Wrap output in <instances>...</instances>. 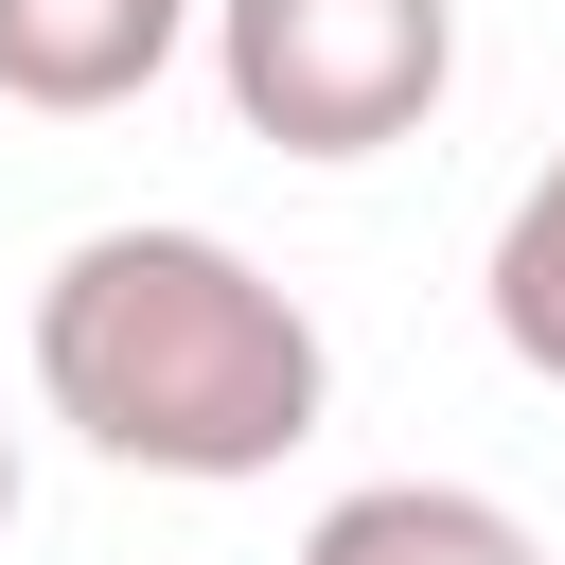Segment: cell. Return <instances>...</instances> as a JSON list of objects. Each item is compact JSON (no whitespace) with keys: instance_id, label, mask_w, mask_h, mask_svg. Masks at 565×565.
<instances>
[{"instance_id":"1","label":"cell","mask_w":565,"mask_h":565,"mask_svg":"<svg viewBox=\"0 0 565 565\" xmlns=\"http://www.w3.org/2000/svg\"><path fill=\"white\" fill-rule=\"evenodd\" d=\"M35 406L124 459V477H177V494H230V477H282L335 406V353L300 318V282H265L230 230H88L53 247L35 282Z\"/></svg>"},{"instance_id":"2","label":"cell","mask_w":565,"mask_h":565,"mask_svg":"<svg viewBox=\"0 0 565 565\" xmlns=\"http://www.w3.org/2000/svg\"><path fill=\"white\" fill-rule=\"evenodd\" d=\"M212 88L282 159H388L459 88V0H194Z\"/></svg>"},{"instance_id":"3","label":"cell","mask_w":565,"mask_h":565,"mask_svg":"<svg viewBox=\"0 0 565 565\" xmlns=\"http://www.w3.org/2000/svg\"><path fill=\"white\" fill-rule=\"evenodd\" d=\"M194 53V0H0V106L35 124H106Z\"/></svg>"},{"instance_id":"4","label":"cell","mask_w":565,"mask_h":565,"mask_svg":"<svg viewBox=\"0 0 565 565\" xmlns=\"http://www.w3.org/2000/svg\"><path fill=\"white\" fill-rule=\"evenodd\" d=\"M300 565H547V530L477 477H353V494H318Z\"/></svg>"},{"instance_id":"5","label":"cell","mask_w":565,"mask_h":565,"mask_svg":"<svg viewBox=\"0 0 565 565\" xmlns=\"http://www.w3.org/2000/svg\"><path fill=\"white\" fill-rule=\"evenodd\" d=\"M477 300H494V353H512L530 388H565V141H547V159H530V194L494 212Z\"/></svg>"},{"instance_id":"6","label":"cell","mask_w":565,"mask_h":565,"mask_svg":"<svg viewBox=\"0 0 565 565\" xmlns=\"http://www.w3.org/2000/svg\"><path fill=\"white\" fill-rule=\"evenodd\" d=\"M0 530H18V441H0Z\"/></svg>"}]
</instances>
